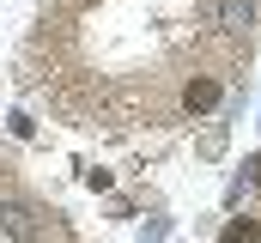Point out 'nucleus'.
Segmentation results:
<instances>
[{"instance_id": "1", "label": "nucleus", "mask_w": 261, "mask_h": 243, "mask_svg": "<svg viewBox=\"0 0 261 243\" xmlns=\"http://www.w3.org/2000/svg\"><path fill=\"white\" fill-rule=\"evenodd\" d=\"M0 225H6V237H18V243H37V237H43V219H37L31 201H0Z\"/></svg>"}, {"instance_id": "5", "label": "nucleus", "mask_w": 261, "mask_h": 243, "mask_svg": "<svg viewBox=\"0 0 261 243\" xmlns=\"http://www.w3.org/2000/svg\"><path fill=\"white\" fill-rule=\"evenodd\" d=\"M243 171H249V182H255V188H261V152H255V158H249V164H243Z\"/></svg>"}, {"instance_id": "2", "label": "nucleus", "mask_w": 261, "mask_h": 243, "mask_svg": "<svg viewBox=\"0 0 261 243\" xmlns=\"http://www.w3.org/2000/svg\"><path fill=\"white\" fill-rule=\"evenodd\" d=\"M182 104H189V110H213V104H219V79H189Z\"/></svg>"}, {"instance_id": "4", "label": "nucleus", "mask_w": 261, "mask_h": 243, "mask_svg": "<svg viewBox=\"0 0 261 243\" xmlns=\"http://www.w3.org/2000/svg\"><path fill=\"white\" fill-rule=\"evenodd\" d=\"M225 25L243 31V25H249V6H243V0H225Z\"/></svg>"}, {"instance_id": "3", "label": "nucleus", "mask_w": 261, "mask_h": 243, "mask_svg": "<svg viewBox=\"0 0 261 243\" xmlns=\"http://www.w3.org/2000/svg\"><path fill=\"white\" fill-rule=\"evenodd\" d=\"M225 243H255V219H231L225 225Z\"/></svg>"}]
</instances>
